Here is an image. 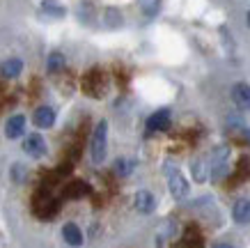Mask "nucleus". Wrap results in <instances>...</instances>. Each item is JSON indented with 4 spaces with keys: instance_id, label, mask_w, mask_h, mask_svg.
<instances>
[{
    "instance_id": "nucleus-1",
    "label": "nucleus",
    "mask_w": 250,
    "mask_h": 248,
    "mask_svg": "<svg viewBox=\"0 0 250 248\" xmlns=\"http://www.w3.org/2000/svg\"><path fill=\"white\" fill-rule=\"evenodd\" d=\"M108 154V122L99 120L90 138V157L92 163H104Z\"/></svg>"
},
{
    "instance_id": "nucleus-2",
    "label": "nucleus",
    "mask_w": 250,
    "mask_h": 248,
    "mask_svg": "<svg viewBox=\"0 0 250 248\" xmlns=\"http://www.w3.org/2000/svg\"><path fill=\"white\" fill-rule=\"evenodd\" d=\"M209 177L213 181H220L225 175H228V168H229V147L228 145H218L213 147L211 154H209Z\"/></svg>"
},
{
    "instance_id": "nucleus-3",
    "label": "nucleus",
    "mask_w": 250,
    "mask_h": 248,
    "mask_svg": "<svg viewBox=\"0 0 250 248\" xmlns=\"http://www.w3.org/2000/svg\"><path fill=\"white\" fill-rule=\"evenodd\" d=\"M32 209H35V214L39 218H53L58 214V209H60V203L48 191L39 188L37 193H35V198H32Z\"/></svg>"
},
{
    "instance_id": "nucleus-4",
    "label": "nucleus",
    "mask_w": 250,
    "mask_h": 248,
    "mask_svg": "<svg viewBox=\"0 0 250 248\" xmlns=\"http://www.w3.org/2000/svg\"><path fill=\"white\" fill-rule=\"evenodd\" d=\"M83 90L90 97H101L106 92V76L101 69H90L83 78Z\"/></svg>"
},
{
    "instance_id": "nucleus-5",
    "label": "nucleus",
    "mask_w": 250,
    "mask_h": 248,
    "mask_svg": "<svg viewBox=\"0 0 250 248\" xmlns=\"http://www.w3.org/2000/svg\"><path fill=\"white\" fill-rule=\"evenodd\" d=\"M23 152L32 158H44L48 154V145H46L44 135L39 134H28L25 140H23Z\"/></svg>"
},
{
    "instance_id": "nucleus-6",
    "label": "nucleus",
    "mask_w": 250,
    "mask_h": 248,
    "mask_svg": "<svg viewBox=\"0 0 250 248\" xmlns=\"http://www.w3.org/2000/svg\"><path fill=\"white\" fill-rule=\"evenodd\" d=\"M167 188H170V193H172L174 200H184V198L190 193L188 181H186V177H184L179 170H172V173H170V177H167Z\"/></svg>"
},
{
    "instance_id": "nucleus-7",
    "label": "nucleus",
    "mask_w": 250,
    "mask_h": 248,
    "mask_svg": "<svg viewBox=\"0 0 250 248\" xmlns=\"http://www.w3.org/2000/svg\"><path fill=\"white\" fill-rule=\"evenodd\" d=\"M170 122H172V113L167 108H159L156 113L149 115L147 120V134H154V131H167L170 129Z\"/></svg>"
},
{
    "instance_id": "nucleus-8",
    "label": "nucleus",
    "mask_w": 250,
    "mask_h": 248,
    "mask_svg": "<svg viewBox=\"0 0 250 248\" xmlns=\"http://www.w3.org/2000/svg\"><path fill=\"white\" fill-rule=\"evenodd\" d=\"M62 239H64V244L71 248H81L85 241V234L83 230H81V225L78 223H74V221H69V223H64L62 225Z\"/></svg>"
},
{
    "instance_id": "nucleus-9",
    "label": "nucleus",
    "mask_w": 250,
    "mask_h": 248,
    "mask_svg": "<svg viewBox=\"0 0 250 248\" xmlns=\"http://www.w3.org/2000/svg\"><path fill=\"white\" fill-rule=\"evenodd\" d=\"M23 69H25V62L21 58H5V60L0 62V76L5 78V81H14L19 76L23 74Z\"/></svg>"
},
{
    "instance_id": "nucleus-10",
    "label": "nucleus",
    "mask_w": 250,
    "mask_h": 248,
    "mask_svg": "<svg viewBox=\"0 0 250 248\" xmlns=\"http://www.w3.org/2000/svg\"><path fill=\"white\" fill-rule=\"evenodd\" d=\"M133 207H136L138 214L147 216V214H152L156 209V198H154L152 191H138L136 198H133Z\"/></svg>"
},
{
    "instance_id": "nucleus-11",
    "label": "nucleus",
    "mask_w": 250,
    "mask_h": 248,
    "mask_svg": "<svg viewBox=\"0 0 250 248\" xmlns=\"http://www.w3.org/2000/svg\"><path fill=\"white\" fill-rule=\"evenodd\" d=\"M62 196L67 200H81V198L90 196V184L83 180H71L67 186L62 188Z\"/></svg>"
},
{
    "instance_id": "nucleus-12",
    "label": "nucleus",
    "mask_w": 250,
    "mask_h": 248,
    "mask_svg": "<svg viewBox=\"0 0 250 248\" xmlns=\"http://www.w3.org/2000/svg\"><path fill=\"white\" fill-rule=\"evenodd\" d=\"M32 124L37 129H51L55 124V111L51 106H39L32 115Z\"/></svg>"
},
{
    "instance_id": "nucleus-13",
    "label": "nucleus",
    "mask_w": 250,
    "mask_h": 248,
    "mask_svg": "<svg viewBox=\"0 0 250 248\" xmlns=\"http://www.w3.org/2000/svg\"><path fill=\"white\" fill-rule=\"evenodd\" d=\"M232 99L241 111H250V85L248 83H234L232 85Z\"/></svg>"
},
{
    "instance_id": "nucleus-14",
    "label": "nucleus",
    "mask_w": 250,
    "mask_h": 248,
    "mask_svg": "<svg viewBox=\"0 0 250 248\" xmlns=\"http://www.w3.org/2000/svg\"><path fill=\"white\" fill-rule=\"evenodd\" d=\"M232 218L239 225H250V198H239L232 207Z\"/></svg>"
},
{
    "instance_id": "nucleus-15",
    "label": "nucleus",
    "mask_w": 250,
    "mask_h": 248,
    "mask_svg": "<svg viewBox=\"0 0 250 248\" xmlns=\"http://www.w3.org/2000/svg\"><path fill=\"white\" fill-rule=\"evenodd\" d=\"M25 134V117L23 115H12L7 122H5V135L9 140H16Z\"/></svg>"
},
{
    "instance_id": "nucleus-16",
    "label": "nucleus",
    "mask_w": 250,
    "mask_h": 248,
    "mask_svg": "<svg viewBox=\"0 0 250 248\" xmlns=\"http://www.w3.org/2000/svg\"><path fill=\"white\" fill-rule=\"evenodd\" d=\"M64 67H67L64 53L62 51H51L48 53V58H46V71H48V74H60V71H64Z\"/></svg>"
},
{
    "instance_id": "nucleus-17",
    "label": "nucleus",
    "mask_w": 250,
    "mask_h": 248,
    "mask_svg": "<svg viewBox=\"0 0 250 248\" xmlns=\"http://www.w3.org/2000/svg\"><path fill=\"white\" fill-rule=\"evenodd\" d=\"M179 246L182 248H202L205 246V237H202V232H200L197 227H188V230L184 232Z\"/></svg>"
},
{
    "instance_id": "nucleus-18",
    "label": "nucleus",
    "mask_w": 250,
    "mask_h": 248,
    "mask_svg": "<svg viewBox=\"0 0 250 248\" xmlns=\"http://www.w3.org/2000/svg\"><path fill=\"white\" fill-rule=\"evenodd\" d=\"M133 168H136V161L129 157H117L113 163V170L117 177H129V175L133 173Z\"/></svg>"
},
{
    "instance_id": "nucleus-19",
    "label": "nucleus",
    "mask_w": 250,
    "mask_h": 248,
    "mask_svg": "<svg viewBox=\"0 0 250 248\" xmlns=\"http://www.w3.org/2000/svg\"><path fill=\"white\" fill-rule=\"evenodd\" d=\"M138 7L147 19H154L161 12V0H138Z\"/></svg>"
},
{
    "instance_id": "nucleus-20",
    "label": "nucleus",
    "mask_w": 250,
    "mask_h": 248,
    "mask_svg": "<svg viewBox=\"0 0 250 248\" xmlns=\"http://www.w3.org/2000/svg\"><path fill=\"white\" fill-rule=\"evenodd\" d=\"M9 177L14 184H23V181L28 180V165L25 163H12L9 168Z\"/></svg>"
},
{
    "instance_id": "nucleus-21",
    "label": "nucleus",
    "mask_w": 250,
    "mask_h": 248,
    "mask_svg": "<svg viewBox=\"0 0 250 248\" xmlns=\"http://www.w3.org/2000/svg\"><path fill=\"white\" fill-rule=\"evenodd\" d=\"M42 9H44L46 14L58 16V19L67 14V7H64V5H60L58 0H44V2H42Z\"/></svg>"
},
{
    "instance_id": "nucleus-22",
    "label": "nucleus",
    "mask_w": 250,
    "mask_h": 248,
    "mask_svg": "<svg viewBox=\"0 0 250 248\" xmlns=\"http://www.w3.org/2000/svg\"><path fill=\"white\" fill-rule=\"evenodd\" d=\"M190 173H193V177H195V181H205V180H207L205 161H202V158H195V161L190 163Z\"/></svg>"
},
{
    "instance_id": "nucleus-23",
    "label": "nucleus",
    "mask_w": 250,
    "mask_h": 248,
    "mask_svg": "<svg viewBox=\"0 0 250 248\" xmlns=\"http://www.w3.org/2000/svg\"><path fill=\"white\" fill-rule=\"evenodd\" d=\"M106 23L110 25V28H117V25H122V14H120V9L108 7V9H106Z\"/></svg>"
},
{
    "instance_id": "nucleus-24",
    "label": "nucleus",
    "mask_w": 250,
    "mask_h": 248,
    "mask_svg": "<svg viewBox=\"0 0 250 248\" xmlns=\"http://www.w3.org/2000/svg\"><path fill=\"white\" fill-rule=\"evenodd\" d=\"M211 248H234L232 244H228V241H218V244H213Z\"/></svg>"
},
{
    "instance_id": "nucleus-25",
    "label": "nucleus",
    "mask_w": 250,
    "mask_h": 248,
    "mask_svg": "<svg viewBox=\"0 0 250 248\" xmlns=\"http://www.w3.org/2000/svg\"><path fill=\"white\" fill-rule=\"evenodd\" d=\"M246 23H248V28H250V9H248V14H246Z\"/></svg>"
},
{
    "instance_id": "nucleus-26",
    "label": "nucleus",
    "mask_w": 250,
    "mask_h": 248,
    "mask_svg": "<svg viewBox=\"0 0 250 248\" xmlns=\"http://www.w3.org/2000/svg\"><path fill=\"white\" fill-rule=\"evenodd\" d=\"M243 134H246V138H248V143H250V129H246Z\"/></svg>"
}]
</instances>
